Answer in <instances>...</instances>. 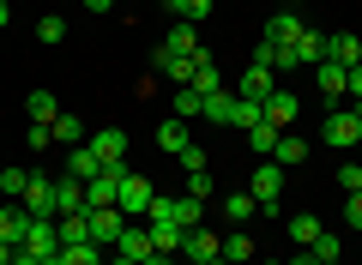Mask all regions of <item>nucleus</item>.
<instances>
[{
  "mask_svg": "<svg viewBox=\"0 0 362 265\" xmlns=\"http://www.w3.org/2000/svg\"><path fill=\"white\" fill-rule=\"evenodd\" d=\"M121 175H127V163H115V169H103L97 181H85V205L97 211V205H115V193H121Z\"/></svg>",
  "mask_w": 362,
  "mask_h": 265,
  "instance_id": "nucleus-10",
  "label": "nucleus"
},
{
  "mask_svg": "<svg viewBox=\"0 0 362 265\" xmlns=\"http://www.w3.org/2000/svg\"><path fill=\"white\" fill-rule=\"evenodd\" d=\"M30 187V169H0V199H25Z\"/></svg>",
  "mask_w": 362,
  "mask_h": 265,
  "instance_id": "nucleus-37",
  "label": "nucleus"
},
{
  "mask_svg": "<svg viewBox=\"0 0 362 265\" xmlns=\"http://www.w3.org/2000/svg\"><path fill=\"white\" fill-rule=\"evenodd\" d=\"M151 199H157V187H151L145 175H133V169H127V175H121V193H115L121 217H127V223H139V217L151 211Z\"/></svg>",
  "mask_w": 362,
  "mask_h": 265,
  "instance_id": "nucleus-1",
  "label": "nucleus"
},
{
  "mask_svg": "<svg viewBox=\"0 0 362 265\" xmlns=\"http://www.w3.org/2000/svg\"><path fill=\"white\" fill-rule=\"evenodd\" d=\"M25 205L30 217H54V181H42V175H30V187H25Z\"/></svg>",
  "mask_w": 362,
  "mask_h": 265,
  "instance_id": "nucleus-15",
  "label": "nucleus"
},
{
  "mask_svg": "<svg viewBox=\"0 0 362 265\" xmlns=\"http://www.w3.org/2000/svg\"><path fill=\"white\" fill-rule=\"evenodd\" d=\"M25 235H30V211L18 199H6L0 205V241H6V247H25Z\"/></svg>",
  "mask_w": 362,
  "mask_h": 265,
  "instance_id": "nucleus-9",
  "label": "nucleus"
},
{
  "mask_svg": "<svg viewBox=\"0 0 362 265\" xmlns=\"http://www.w3.org/2000/svg\"><path fill=\"white\" fill-rule=\"evenodd\" d=\"M254 217H259V199H254L247 187H230V193H223V223H230V229H247Z\"/></svg>",
  "mask_w": 362,
  "mask_h": 265,
  "instance_id": "nucleus-7",
  "label": "nucleus"
},
{
  "mask_svg": "<svg viewBox=\"0 0 362 265\" xmlns=\"http://www.w3.org/2000/svg\"><path fill=\"white\" fill-rule=\"evenodd\" d=\"M356 139H362V114L356 109H332V114H326V145L356 151Z\"/></svg>",
  "mask_w": 362,
  "mask_h": 265,
  "instance_id": "nucleus-3",
  "label": "nucleus"
},
{
  "mask_svg": "<svg viewBox=\"0 0 362 265\" xmlns=\"http://www.w3.org/2000/svg\"><path fill=\"white\" fill-rule=\"evenodd\" d=\"M272 163H278V169H296V163H308V145H302L296 133H278V151H272Z\"/></svg>",
  "mask_w": 362,
  "mask_h": 265,
  "instance_id": "nucleus-29",
  "label": "nucleus"
},
{
  "mask_svg": "<svg viewBox=\"0 0 362 265\" xmlns=\"http://www.w3.org/2000/svg\"><path fill=\"white\" fill-rule=\"evenodd\" d=\"M272 90H278V73H266V66H247L242 85H235V97H242V102H266Z\"/></svg>",
  "mask_w": 362,
  "mask_h": 265,
  "instance_id": "nucleus-12",
  "label": "nucleus"
},
{
  "mask_svg": "<svg viewBox=\"0 0 362 265\" xmlns=\"http://www.w3.org/2000/svg\"><path fill=\"white\" fill-rule=\"evenodd\" d=\"M78 6H85V13H109V6H115V0H78Z\"/></svg>",
  "mask_w": 362,
  "mask_h": 265,
  "instance_id": "nucleus-51",
  "label": "nucleus"
},
{
  "mask_svg": "<svg viewBox=\"0 0 362 265\" xmlns=\"http://www.w3.org/2000/svg\"><path fill=\"white\" fill-rule=\"evenodd\" d=\"M308 253H314V259H320V265H338V259H344V241H338L332 229H320V235L308 241Z\"/></svg>",
  "mask_w": 362,
  "mask_h": 265,
  "instance_id": "nucleus-32",
  "label": "nucleus"
},
{
  "mask_svg": "<svg viewBox=\"0 0 362 265\" xmlns=\"http://www.w3.org/2000/svg\"><path fill=\"white\" fill-rule=\"evenodd\" d=\"M199 217H206V199H194V193H175V223H181V229H199Z\"/></svg>",
  "mask_w": 362,
  "mask_h": 265,
  "instance_id": "nucleus-34",
  "label": "nucleus"
},
{
  "mask_svg": "<svg viewBox=\"0 0 362 265\" xmlns=\"http://www.w3.org/2000/svg\"><path fill=\"white\" fill-rule=\"evenodd\" d=\"M290 49H296V66H308V73H314V66L326 61V30H302Z\"/></svg>",
  "mask_w": 362,
  "mask_h": 265,
  "instance_id": "nucleus-19",
  "label": "nucleus"
},
{
  "mask_svg": "<svg viewBox=\"0 0 362 265\" xmlns=\"http://www.w3.org/2000/svg\"><path fill=\"white\" fill-rule=\"evenodd\" d=\"M25 114H30V126H54V114H61V102H54L49 90H30V97H25Z\"/></svg>",
  "mask_w": 362,
  "mask_h": 265,
  "instance_id": "nucleus-27",
  "label": "nucleus"
},
{
  "mask_svg": "<svg viewBox=\"0 0 362 265\" xmlns=\"http://www.w3.org/2000/svg\"><path fill=\"white\" fill-rule=\"evenodd\" d=\"M290 6H302V0H290Z\"/></svg>",
  "mask_w": 362,
  "mask_h": 265,
  "instance_id": "nucleus-58",
  "label": "nucleus"
},
{
  "mask_svg": "<svg viewBox=\"0 0 362 265\" xmlns=\"http://www.w3.org/2000/svg\"><path fill=\"white\" fill-rule=\"evenodd\" d=\"M175 13L187 18V25H206V18H211V0H181Z\"/></svg>",
  "mask_w": 362,
  "mask_h": 265,
  "instance_id": "nucleus-43",
  "label": "nucleus"
},
{
  "mask_svg": "<svg viewBox=\"0 0 362 265\" xmlns=\"http://www.w3.org/2000/svg\"><path fill=\"white\" fill-rule=\"evenodd\" d=\"M259 121H266L259 102H242V97H235V121H230V126H242V133H247V126H259Z\"/></svg>",
  "mask_w": 362,
  "mask_h": 265,
  "instance_id": "nucleus-42",
  "label": "nucleus"
},
{
  "mask_svg": "<svg viewBox=\"0 0 362 265\" xmlns=\"http://www.w3.org/2000/svg\"><path fill=\"white\" fill-rule=\"evenodd\" d=\"M163 6H181V0H163Z\"/></svg>",
  "mask_w": 362,
  "mask_h": 265,
  "instance_id": "nucleus-56",
  "label": "nucleus"
},
{
  "mask_svg": "<svg viewBox=\"0 0 362 265\" xmlns=\"http://www.w3.org/2000/svg\"><path fill=\"white\" fill-rule=\"evenodd\" d=\"M199 109H206V97H199L194 85H181L175 90V121H199Z\"/></svg>",
  "mask_w": 362,
  "mask_h": 265,
  "instance_id": "nucleus-36",
  "label": "nucleus"
},
{
  "mask_svg": "<svg viewBox=\"0 0 362 265\" xmlns=\"http://www.w3.org/2000/svg\"><path fill=\"white\" fill-rule=\"evenodd\" d=\"M121 229H127L121 205H97V211H90V241H97V247H115V241H121Z\"/></svg>",
  "mask_w": 362,
  "mask_h": 265,
  "instance_id": "nucleus-4",
  "label": "nucleus"
},
{
  "mask_svg": "<svg viewBox=\"0 0 362 265\" xmlns=\"http://www.w3.org/2000/svg\"><path fill=\"white\" fill-rule=\"evenodd\" d=\"M290 265H320V259H314V253H308V247H302V253H296V259H290Z\"/></svg>",
  "mask_w": 362,
  "mask_h": 265,
  "instance_id": "nucleus-52",
  "label": "nucleus"
},
{
  "mask_svg": "<svg viewBox=\"0 0 362 265\" xmlns=\"http://www.w3.org/2000/svg\"><path fill=\"white\" fill-rule=\"evenodd\" d=\"M302 18H296V6H284V13H272V25H266V42H296L302 37Z\"/></svg>",
  "mask_w": 362,
  "mask_h": 265,
  "instance_id": "nucleus-20",
  "label": "nucleus"
},
{
  "mask_svg": "<svg viewBox=\"0 0 362 265\" xmlns=\"http://www.w3.org/2000/svg\"><path fill=\"white\" fill-rule=\"evenodd\" d=\"M54 229H61V247H78V241H90V211L54 217Z\"/></svg>",
  "mask_w": 362,
  "mask_h": 265,
  "instance_id": "nucleus-28",
  "label": "nucleus"
},
{
  "mask_svg": "<svg viewBox=\"0 0 362 265\" xmlns=\"http://www.w3.org/2000/svg\"><path fill=\"white\" fill-rule=\"evenodd\" d=\"M223 259L230 265H254V235H247V229H230V235H223Z\"/></svg>",
  "mask_w": 362,
  "mask_h": 265,
  "instance_id": "nucleus-30",
  "label": "nucleus"
},
{
  "mask_svg": "<svg viewBox=\"0 0 362 265\" xmlns=\"http://www.w3.org/2000/svg\"><path fill=\"white\" fill-rule=\"evenodd\" d=\"M54 265H109V259H103L97 241H78V247H61V253H54Z\"/></svg>",
  "mask_w": 362,
  "mask_h": 265,
  "instance_id": "nucleus-31",
  "label": "nucleus"
},
{
  "mask_svg": "<svg viewBox=\"0 0 362 265\" xmlns=\"http://www.w3.org/2000/svg\"><path fill=\"white\" fill-rule=\"evenodd\" d=\"M145 229H151V247L157 253H181V235H187L181 223H145Z\"/></svg>",
  "mask_w": 362,
  "mask_h": 265,
  "instance_id": "nucleus-33",
  "label": "nucleus"
},
{
  "mask_svg": "<svg viewBox=\"0 0 362 265\" xmlns=\"http://www.w3.org/2000/svg\"><path fill=\"white\" fill-rule=\"evenodd\" d=\"M199 121L230 126V121H235V90H230V85H223V90H211V97H206V109H199Z\"/></svg>",
  "mask_w": 362,
  "mask_h": 265,
  "instance_id": "nucleus-18",
  "label": "nucleus"
},
{
  "mask_svg": "<svg viewBox=\"0 0 362 265\" xmlns=\"http://www.w3.org/2000/svg\"><path fill=\"white\" fill-rule=\"evenodd\" d=\"M145 265H181V253H151Z\"/></svg>",
  "mask_w": 362,
  "mask_h": 265,
  "instance_id": "nucleus-50",
  "label": "nucleus"
},
{
  "mask_svg": "<svg viewBox=\"0 0 362 265\" xmlns=\"http://www.w3.org/2000/svg\"><path fill=\"white\" fill-rule=\"evenodd\" d=\"M344 78H350V66H338V61H320V66H314L320 97H344Z\"/></svg>",
  "mask_w": 362,
  "mask_h": 265,
  "instance_id": "nucleus-24",
  "label": "nucleus"
},
{
  "mask_svg": "<svg viewBox=\"0 0 362 265\" xmlns=\"http://www.w3.org/2000/svg\"><path fill=\"white\" fill-rule=\"evenodd\" d=\"M13 253H18V247H6V241H0V265H13Z\"/></svg>",
  "mask_w": 362,
  "mask_h": 265,
  "instance_id": "nucleus-54",
  "label": "nucleus"
},
{
  "mask_svg": "<svg viewBox=\"0 0 362 265\" xmlns=\"http://www.w3.org/2000/svg\"><path fill=\"white\" fill-rule=\"evenodd\" d=\"M169 54H199V25H187V18H175V30L163 37Z\"/></svg>",
  "mask_w": 362,
  "mask_h": 265,
  "instance_id": "nucleus-25",
  "label": "nucleus"
},
{
  "mask_svg": "<svg viewBox=\"0 0 362 265\" xmlns=\"http://www.w3.org/2000/svg\"><path fill=\"white\" fill-rule=\"evenodd\" d=\"M61 37H66V18L61 13H42L37 18V42H61Z\"/></svg>",
  "mask_w": 362,
  "mask_h": 265,
  "instance_id": "nucleus-39",
  "label": "nucleus"
},
{
  "mask_svg": "<svg viewBox=\"0 0 362 265\" xmlns=\"http://www.w3.org/2000/svg\"><path fill=\"white\" fill-rule=\"evenodd\" d=\"M320 229H326V223H320L314 211H296V217H290V241H296V247H308V241L320 235Z\"/></svg>",
  "mask_w": 362,
  "mask_h": 265,
  "instance_id": "nucleus-35",
  "label": "nucleus"
},
{
  "mask_svg": "<svg viewBox=\"0 0 362 265\" xmlns=\"http://www.w3.org/2000/svg\"><path fill=\"white\" fill-rule=\"evenodd\" d=\"M356 157H362V139H356Z\"/></svg>",
  "mask_w": 362,
  "mask_h": 265,
  "instance_id": "nucleus-57",
  "label": "nucleus"
},
{
  "mask_svg": "<svg viewBox=\"0 0 362 265\" xmlns=\"http://www.w3.org/2000/svg\"><path fill=\"white\" fill-rule=\"evenodd\" d=\"M326 61L356 66V61H362V37H344V30H338V37H326Z\"/></svg>",
  "mask_w": 362,
  "mask_h": 265,
  "instance_id": "nucleus-26",
  "label": "nucleus"
},
{
  "mask_svg": "<svg viewBox=\"0 0 362 265\" xmlns=\"http://www.w3.org/2000/svg\"><path fill=\"white\" fill-rule=\"evenodd\" d=\"M296 109H302V102H296V97H290V90H284V85L272 90V97H266V102H259V114H266V121H272V126H278V133H284V126H290V121H296Z\"/></svg>",
  "mask_w": 362,
  "mask_h": 265,
  "instance_id": "nucleus-14",
  "label": "nucleus"
},
{
  "mask_svg": "<svg viewBox=\"0 0 362 265\" xmlns=\"http://www.w3.org/2000/svg\"><path fill=\"white\" fill-rule=\"evenodd\" d=\"M356 114H362V102H356Z\"/></svg>",
  "mask_w": 362,
  "mask_h": 265,
  "instance_id": "nucleus-59",
  "label": "nucleus"
},
{
  "mask_svg": "<svg viewBox=\"0 0 362 265\" xmlns=\"http://www.w3.org/2000/svg\"><path fill=\"white\" fill-rule=\"evenodd\" d=\"M332 181H338V187H344V193H362V157H350V163L338 169Z\"/></svg>",
  "mask_w": 362,
  "mask_h": 265,
  "instance_id": "nucleus-40",
  "label": "nucleus"
},
{
  "mask_svg": "<svg viewBox=\"0 0 362 265\" xmlns=\"http://www.w3.org/2000/svg\"><path fill=\"white\" fill-rule=\"evenodd\" d=\"M157 145H163L169 157H181V151H187V145H194V133H187V121H175V114H169V121L157 126Z\"/></svg>",
  "mask_w": 362,
  "mask_h": 265,
  "instance_id": "nucleus-22",
  "label": "nucleus"
},
{
  "mask_svg": "<svg viewBox=\"0 0 362 265\" xmlns=\"http://www.w3.org/2000/svg\"><path fill=\"white\" fill-rule=\"evenodd\" d=\"M194 90H199V97H211V90H223V73H218V61H211L206 49L194 54Z\"/></svg>",
  "mask_w": 362,
  "mask_h": 265,
  "instance_id": "nucleus-21",
  "label": "nucleus"
},
{
  "mask_svg": "<svg viewBox=\"0 0 362 265\" xmlns=\"http://www.w3.org/2000/svg\"><path fill=\"white\" fill-rule=\"evenodd\" d=\"M356 66H362V61H356Z\"/></svg>",
  "mask_w": 362,
  "mask_h": 265,
  "instance_id": "nucleus-60",
  "label": "nucleus"
},
{
  "mask_svg": "<svg viewBox=\"0 0 362 265\" xmlns=\"http://www.w3.org/2000/svg\"><path fill=\"white\" fill-rule=\"evenodd\" d=\"M115 253H127V259H139V265H145V259L157 253V247H151V229H145V217H139V223H127V229H121Z\"/></svg>",
  "mask_w": 362,
  "mask_h": 265,
  "instance_id": "nucleus-13",
  "label": "nucleus"
},
{
  "mask_svg": "<svg viewBox=\"0 0 362 265\" xmlns=\"http://www.w3.org/2000/svg\"><path fill=\"white\" fill-rule=\"evenodd\" d=\"M247 145H254L259 157H272V151H278V126H272V121H259V126H247Z\"/></svg>",
  "mask_w": 362,
  "mask_h": 265,
  "instance_id": "nucleus-38",
  "label": "nucleus"
},
{
  "mask_svg": "<svg viewBox=\"0 0 362 265\" xmlns=\"http://www.w3.org/2000/svg\"><path fill=\"white\" fill-rule=\"evenodd\" d=\"M344 223L362 229V193H350V199H344Z\"/></svg>",
  "mask_w": 362,
  "mask_h": 265,
  "instance_id": "nucleus-46",
  "label": "nucleus"
},
{
  "mask_svg": "<svg viewBox=\"0 0 362 265\" xmlns=\"http://www.w3.org/2000/svg\"><path fill=\"white\" fill-rule=\"evenodd\" d=\"M187 193H194V199H211V169L206 175H187Z\"/></svg>",
  "mask_w": 362,
  "mask_h": 265,
  "instance_id": "nucleus-45",
  "label": "nucleus"
},
{
  "mask_svg": "<svg viewBox=\"0 0 362 265\" xmlns=\"http://www.w3.org/2000/svg\"><path fill=\"white\" fill-rule=\"evenodd\" d=\"M344 97H356V102H362V66H350V78H344Z\"/></svg>",
  "mask_w": 362,
  "mask_h": 265,
  "instance_id": "nucleus-48",
  "label": "nucleus"
},
{
  "mask_svg": "<svg viewBox=\"0 0 362 265\" xmlns=\"http://www.w3.org/2000/svg\"><path fill=\"white\" fill-rule=\"evenodd\" d=\"M181 253H187V265H206V259L223 253V235L218 229H187V235H181Z\"/></svg>",
  "mask_w": 362,
  "mask_h": 265,
  "instance_id": "nucleus-5",
  "label": "nucleus"
},
{
  "mask_svg": "<svg viewBox=\"0 0 362 265\" xmlns=\"http://www.w3.org/2000/svg\"><path fill=\"white\" fill-rule=\"evenodd\" d=\"M247 193L259 199V211H278V193H284V169L272 163V157H259V169L247 175Z\"/></svg>",
  "mask_w": 362,
  "mask_h": 265,
  "instance_id": "nucleus-2",
  "label": "nucleus"
},
{
  "mask_svg": "<svg viewBox=\"0 0 362 265\" xmlns=\"http://www.w3.org/2000/svg\"><path fill=\"white\" fill-rule=\"evenodd\" d=\"M73 211H90V205H85V181L61 175V181H54V217H73Z\"/></svg>",
  "mask_w": 362,
  "mask_h": 265,
  "instance_id": "nucleus-11",
  "label": "nucleus"
},
{
  "mask_svg": "<svg viewBox=\"0 0 362 265\" xmlns=\"http://www.w3.org/2000/svg\"><path fill=\"white\" fill-rule=\"evenodd\" d=\"M157 73L169 78V85H194V54H169V49H157Z\"/></svg>",
  "mask_w": 362,
  "mask_h": 265,
  "instance_id": "nucleus-16",
  "label": "nucleus"
},
{
  "mask_svg": "<svg viewBox=\"0 0 362 265\" xmlns=\"http://www.w3.org/2000/svg\"><path fill=\"white\" fill-rule=\"evenodd\" d=\"M206 265H230V259H223V253H218V259H206Z\"/></svg>",
  "mask_w": 362,
  "mask_h": 265,
  "instance_id": "nucleus-55",
  "label": "nucleus"
},
{
  "mask_svg": "<svg viewBox=\"0 0 362 265\" xmlns=\"http://www.w3.org/2000/svg\"><path fill=\"white\" fill-rule=\"evenodd\" d=\"M25 253H37V259H54V253H61V229H54V217H30Z\"/></svg>",
  "mask_w": 362,
  "mask_h": 265,
  "instance_id": "nucleus-6",
  "label": "nucleus"
},
{
  "mask_svg": "<svg viewBox=\"0 0 362 265\" xmlns=\"http://www.w3.org/2000/svg\"><path fill=\"white\" fill-rule=\"evenodd\" d=\"M181 169H187V175H206V169H211L206 145H187V151H181Z\"/></svg>",
  "mask_w": 362,
  "mask_h": 265,
  "instance_id": "nucleus-41",
  "label": "nucleus"
},
{
  "mask_svg": "<svg viewBox=\"0 0 362 265\" xmlns=\"http://www.w3.org/2000/svg\"><path fill=\"white\" fill-rule=\"evenodd\" d=\"M6 25H13V6H6V0H0V30H6Z\"/></svg>",
  "mask_w": 362,
  "mask_h": 265,
  "instance_id": "nucleus-53",
  "label": "nucleus"
},
{
  "mask_svg": "<svg viewBox=\"0 0 362 265\" xmlns=\"http://www.w3.org/2000/svg\"><path fill=\"white\" fill-rule=\"evenodd\" d=\"M13 265H54V259H37V253H25V247H18V253H13Z\"/></svg>",
  "mask_w": 362,
  "mask_h": 265,
  "instance_id": "nucleus-49",
  "label": "nucleus"
},
{
  "mask_svg": "<svg viewBox=\"0 0 362 265\" xmlns=\"http://www.w3.org/2000/svg\"><path fill=\"white\" fill-rule=\"evenodd\" d=\"M90 151L103 157V169L127 163V133H121V126H97V133H90Z\"/></svg>",
  "mask_w": 362,
  "mask_h": 265,
  "instance_id": "nucleus-8",
  "label": "nucleus"
},
{
  "mask_svg": "<svg viewBox=\"0 0 362 265\" xmlns=\"http://www.w3.org/2000/svg\"><path fill=\"white\" fill-rule=\"evenodd\" d=\"M66 175H78V181H97V175H103V157L90 151V139L66 151Z\"/></svg>",
  "mask_w": 362,
  "mask_h": 265,
  "instance_id": "nucleus-17",
  "label": "nucleus"
},
{
  "mask_svg": "<svg viewBox=\"0 0 362 265\" xmlns=\"http://www.w3.org/2000/svg\"><path fill=\"white\" fill-rule=\"evenodd\" d=\"M49 133H54V145H66V151H73V145H85L90 139V133H85V121H78V114H54V126H49Z\"/></svg>",
  "mask_w": 362,
  "mask_h": 265,
  "instance_id": "nucleus-23",
  "label": "nucleus"
},
{
  "mask_svg": "<svg viewBox=\"0 0 362 265\" xmlns=\"http://www.w3.org/2000/svg\"><path fill=\"white\" fill-rule=\"evenodd\" d=\"M272 73H296V49H290V42H278V66H272Z\"/></svg>",
  "mask_w": 362,
  "mask_h": 265,
  "instance_id": "nucleus-47",
  "label": "nucleus"
},
{
  "mask_svg": "<svg viewBox=\"0 0 362 265\" xmlns=\"http://www.w3.org/2000/svg\"><path fill=\"white\" fill-rule=\"evenodd\" d=\"M247 66H266V73H272V66H278V42H259V49H254V61H247Z\"/></svg>",
  "mask_w": 362,
  "mask_h": 265,
  "instance_id": "nucleus-44",
  "label": "nucleus"
}]
</instances>
